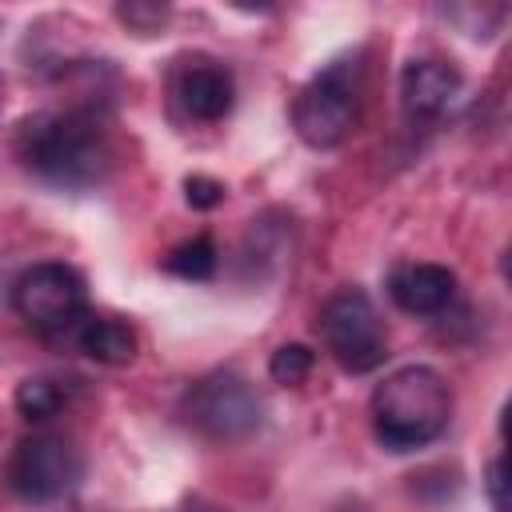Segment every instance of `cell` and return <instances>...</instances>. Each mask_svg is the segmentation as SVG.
Instances as JSON below:
<instances>
[{
	"label": "cell",
	"instance_id": "obj_1",
	"mask_svg": "<svg viewBox=\"0 0 512 512\" xmlns=\"http://www.w3.org/2000/svg\"><path fill=\"white\" fill-rule=\"evenodd\" d=\"M16 156L32 176L72 192L100 184L112 164L104 124L92 108L24 116L16 128Z\"/></svg>",
	"mask_w": 512,
	"mask_h": 512
},
{
	"label": "cell",
	"instance_id": "obj_2",
	"mask_svg": "<svg viewBox=\"0 0 512 512\" xmlns=\"http://www.w3.org/2000/svg\"><path fill=\"white\" fill-rule=\"evenodd\" d=\"M452 420V388L428 364L388 372L372 392V432L392 452L432 444Z\"/></svg>",
	"mask_w": 512,
	"mask_h": 512
},
{
	"label": "cell",
	"instance_id": "obj_3",
	"mask_svg": "<svg viewBox=\"0 0 512 512\" xmlns=\"http://www.w3.org/2000/svg\"><path fill=\"white\" fill-rule=\"evenodd\" d=\"M360 120V64L332 60L292 104V128L308 148H336Z\"/></svg>",
	"mask_w": 512,
	"mask_h": 512
},
{
	"label": "cell",
	"instance_id": "obj_4",
	"mask_svg": "<svg viewBox=\"0 0 512 512\" xmlns=\"http://www.w3.org/2000/svg\"><path fill=\"white\" fill-rule=\"evenodd\" d=\"M316 328H320V340L332 352V360L352 376H364V372L380 368L384 356H388L384 320H380L376 304L368 300V292H360V288L332 292L320 308Z\"/></svg>",
	"mask_w": 512,
	"mask_h": 512
},
{
	"label": "cell",
	"instance_id": "obj_5",
	"mask_svg": "<svg viewBox=\"0 0 512 512\" xmlns=\"http://www.w3.org/2000/svg\"><path fill=\"white\" fill-rule=\"evenodd\" d=\"M84 476L80 448L60 432H32L8 456V488L24 504H56Z\"/></svg>",
	"mask_w": 512,
	"mask_h": 512
},
{
	"label": "cell",
	"instance_id": "obj_6",
	"mask_svg": "<svg viewBox=\"0 0 512 512\" xmlns=\"http://www.w3.org/2000/svg\"><path fill=\"white\" fill-rule=\"evenodd\" d=\"M12 308L36 332H68L88 316L84 276L60 260L32 264L12 284Z\"/></svg>",
	"mask_w": 512,
	"mask_h": 512
},
{
	"label": "cell",
	"instance_id": "obj_7",
	"mask_svg": "<svg viewBox=\"0 0 512 512\" xmlns=\"http://www.w3.org/2000/svg\"><path fill=\"white\" fill-rule=\"evenodd\" d=\"M184 416L200 436L232 444V440H244L260 428L264 404L244 376L212 372L200 384H192V392L184 396Z\"/></svg>",
	"mask_w": 512,
	"mask_h": 512
},
{
	"label": "cell",
	"instance_id": "obj_8",
	"mask_svg": "<svg viewBox=\"0 0 512 512\" xmlns=\"http://www.w3.org/2000/svg\"><path fill=\"white\" fill-rule=\"evenodd\" d=\"M388 296L408 316H440L456 296V276L444 264L404 260L388 272Z\"/></svg>",
	"mask_w": 512,
	"mask_h": 512
},
{
	"label": "cell",
	"instance_id": "obj_9",
	"mask_svg": "<svg viewBox=\"0 0 512 512\" xmlns=\"http://www.w3.org/2000/svg\"><path fill=\"white\" fill-rule=\"evenodd\" d=\"M460 72L448 64V60H436V56H424V60H412L404 64L400 72V100H404V112L412 120H436L444 116L456 96H460Z\"/></svg>",
	"mask_w": 512,
	"mask_h": 512
},
{
	"label": "cell",
	"instance_id": "obj_10",
	"mask_svg": "<svg viewBox=\"0 0 512 512\" xmlns=\"http://www.w3.org/2000/svg\"><path fill=\"white\" fill-rule=\"evenodd\" d=\"M176 100L192 120L216 124L232 112L236 80L220 60H188L176 72Z\"/></svg>",
	"mask_w": 512,
	"mask_h": 512
},
{
	"label": "cell",
	"instance_id": "obj_11",
	"mask_svg": "<svg viewBox=\"0 0 512 512\" xmlns=\"http://www.w3.org/2000/svg\"><path fill=\"white\" fill-rule=\"evenodd\" d=\"M76 344L88 360L108 364V368L132 364L136 356V332L116 316H84L76 324Z\"/></svg>",
	"mask_w": 512,
	"mask_h": 512
},
{
	"label": "cell",
	"instance_id": "obj_12",
	"mask_svg": "<svg viewBox=\"0 0 512 512\" xmlns=\"http://www.w3.org/2000/svg\"><path fill=\"white\" fill-rule=\"evenodd\" d=\"M216 264H220V252L212 244V236H192L184 244H176L168 256H164V272L180 276V280H212L216 276Z\"/></svg>",
	"mask_w": 512,
	"mask_h": 512
},
{
	"label": "cell",
	"instance_id": "obj_13",
	"mask_svg": "<svg viewBox=\"0 0 512 512\" xmlns=\"http://www.w3.org/2000/svg\"><path fill=\"white\" fill-rule=\"evenodd\" d=\"M64 388L56 384V380H48V376H28L20 388H16V412L24 416V420H32V424H44V420H52L60 408H64Z\"/></svg>",
	"mask_w": 512,
	"mask_h": 512
},
{
	"label": "cell",
	"instance_id": "obj_14",
	"mask_svg": "<svg viewBox=\"0 0 512 512\" xmlns=\"http://www.w3.org/2000/svg\"><path fill=\"white\" fill-rule=\"evenodd\" d=\"M312 364H316V352L308 344H280L268 360V376L284 388H296L312 376Z\"/></svg>",
	"mask_w": 512,
	"mask_h": 512
},
{
	"label": "cell",
	"instance_id": "obj_15",
	"mask_svg": "<svg viewBox=\"0 0 512 512\" xmlns=\"http://www.w3.org/2000/svg\"><path fill=\"white\" fill-rule=\"evenodd\" d=\"M184 200L192 204V208H216L220 200H224V184L220 180H212V176H188L184 180Z\"/></svg>",
	"mask_w": 512,
	"mask_h": 512
},
{
	"label": "cell",
	"instance_id": "obj_16",
	"mask_svg": "<svg viewBox=\"0 0 512 512\" xmlns=\"http://www.w3.org/2000/svg\"><path fill=\"white\" fill-rule=\"evenodd\" d=\"M116 16H120L124 24H132V28H140V32H148V28H156V24H164V16H168V8H164V4H120V8H116Z\"/></svg>",
	"mask_w": 512,
	"mask_h": 512
},
{
	"label": "cell",
	"instance_id": "obj_17",
	"mask_svg": "<svg viewBox=\"0 0 512 512\" xmlns=\"http://www.w3.org/2000/svg\"><path fill=\"white\" fill-rule=\"evenodd\" d=\"M484 492L492 512H508V480H504V456H492L488 472H484Z\"/></svg>",
	"mask_w": 512,
	"mask_h": 512
},
{
	"label": "cell",
	"instance_id": "obj_18",
	"mask_svg": "<svg viewBox=\"0 0 512 512\" xmlns=\"http://www.w3.org/2000/svg\"><path fill=\"white\" fill-rule=\"evenodd\" d=\"M184 512H224V508H212V504H188Z\"/></svg>",
	"mask_w": 512,
	"mask_h": 512
}]
</instances>
